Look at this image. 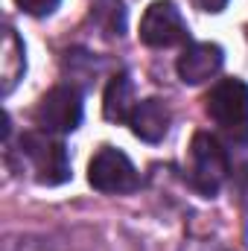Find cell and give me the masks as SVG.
<instances>
[{
  "label": "cell",
  "mask_w": 248,
  "mask_h": 251,
  "mask_svg": "<svg viewBox=\"0 0 248 251\" xmlns=\"http://www.w3.org/2000/svg\"><path fill=\"white\" fill-rule=\"evenodd\" d=\"M210 120L219 126V131L237 143L248 146V85L243 79H222L210 88L204 97Z\"/></svg>",
  "instance_id": "cell-1"
},
{
  "label": "cell",
  "mask_w": 248,
  "mask_h": 251,
  "mask_svg": "<svg viewBox=\"0 0 248 251\" xmlns=\"http://www.w3.org/2000/svg\"><path fill=\"white\" fill-rule=\"evenodd\" d=\"M21 155L29 161L38 184L56 187L70 178V161L62 140L50 137V131H29L21 137Z\"/></svg>",
  "instance_id": "cell-2"
},
{
  "label": "cell",
  "mask_w": 248,
  "mask_h": 251,
  "mask_svg": "<svg viewBox=\"0 0 248 251\" xmlns=\"http://www.w3.org/2000/svg\"><path fill=\"white\" fill-rule=\"evenodd\" d=\"M228 178V155L216 137L198 131L190 143V181L201 196H216Z\"/></svg>",
  "instance_id": "cell-3"
},
{
  "label": "cell",
  "mask_w": 248,
  "mask_h": 251,
  "mask_svg": "<svg viewBox=\"0 0 248 251\" xmlns=\"http://www.w3.org/2000/svg\"><path fill=\"white\" fill-rule=\"evenodd\" d=\"M88 181L99 193H131L140 184L137 170L128 161V155H123L114 146H102L94 155V161L88 167Z\"/></svg>",
  "instance_id": "cell-4"
},
{
  "label": "cell",
  "mask_w": 248,
  "mask_h": 251,
  "mask_svg": "<svg viewBox=\"0 0 248 251\" xmlns=\"http://www.w3.org/2000/svg\"><path fill=\"white\" fill-rule=\"evenodd\" d=\"M35 123L41 126V131H73L76 126L82 123V97L76 88H53L41 97L38 108H35Z\"/></svg>",
  "instance_id": "cell-5"
},
{
  "label": "cell",
  "mask_w": 248,
  "mask_h": 251,
  "mask_svg": "<svg viewBox=\"0 0 248 251\" xmlns=\"http://www.w3.org/2000/svg\"><path fill=\"white\" fill-rule=\"evenodd\" d=\"M140 38L149 47H173V44H181L187 38V26H184V18H181L178 6L170 3V0H155L146 9L143 21H140Z\"/></svg>",
  "instance_id": "cell-6"
},
{
  "label": "cell",
  "mask_w": 248,
  "mask_h": 251,
  "mask_svg": "<svg viewBox=\"0 0 248 251\" xmlns=\"http://www.w3.org/2000/svg\"><path fill=\"white\" fill-rule=\"evenodd\" d=\"M225 62V53L219 44L201 41V44H190L184 53L178 56V79L184 85H201L207 79H213L219 73V67Z\"/></svg>",
  "instance_id": "cell-7"
},
{
  "label": "cell",
  "mask_w": 248,
  "mask_h": 251,
  "mask_svg": "<svg viewBox=\"0 0 248 251\" xmlns=\"http://www.w3.org/2000/svg\"><path fill=\"white\" fill-rule=\"evenodd\" d=\"M128 126H131V131H134L140 140H146V143L164 140L167 131H170V108H167V102L158 100V97L137 102V108H134Z\"/></svg>",
  "instance_id": "cell-8"
},
{
  "label": "cell",
  "mask_w": 248,
  "mask_h": 251,
  "mask_svg": "<svg viewBox=\"0 0 248 251\" xmlns=\"http://www.w3.org/2000/svg\"><path fill=\"white\" fill-rule=\"evenodd\" d=\"M137 102H134V85L125 73L111 76L108 88H105V100H102V114L111 123H128L134 114Z\"/></svg>",
  "instance_id": "cell-9"
},
{
  "label": "cell",
  "mask_w": 248,
  "mask_h": 251,
  "mask_svg": "<svg viewBox=\"0 0 248 251\" xmlns=\"http://www.w3.org/2000/svg\"><path fill=\"white\" fill-rule=\"evenodd\" d=\"M26 70L24 59V44L18 41V35L12 29L3 32V59H0V76H3V94H12V88L18 85V79Z\"/></svg>",
  "instance_id": "cell-10"
},
{
  "label": "cell",
  "mask_w": 248,
  "mask_h": 251,
  "mask_svg": "<svg viewBox=\"0 0 248 251\" xmlns=\"http://www.w3.org/2000/svg\"><path fill=\"white\" fill-rule=\"evenodd\" d=\"M94 18H97V24H102V29H105L108 35H123L125 9H123L120 0H105V3H99V6L94 9Z\"/></svg>",
  "instance_id": "cell-11"
},
{
  "label": "cell",
  "mask_w": 248,
  "mask_h": 251,
  "mask_svg": "<svg viewBox=\"0 0 248 251\" xmlns=\"http://www.w3.org/2000/svg\"><path fill=\"white\" fill-rule=\"evenodd\" d=\"M15 3H18L26 15H32V18H44V15H53L62 0H15Z\"/></svg>",
  "instance_id": "cell-12"
},
{
  "label": "cell",
  "mask_w": 248,
  "mask_h": 251,
  "mask_svg": "<svg viewBox=\"0 0 248 251\" xmlns=\"http://www.w3.org/2000/svg\"><path fill=\"white\" fill-rule=\"evenodd\" d=\"M193 3H196L201 12H222L228 0H193Z\"/></svg>",
  "instance_id": "cell-13"
}]
</instances>
